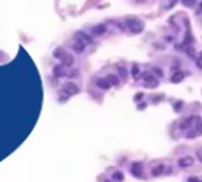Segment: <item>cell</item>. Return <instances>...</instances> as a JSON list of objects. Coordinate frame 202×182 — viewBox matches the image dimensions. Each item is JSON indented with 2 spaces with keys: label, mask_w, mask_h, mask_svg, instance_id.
Returning a JSON list of instances; mask_svg holds the SVG:
<instances>
[{
  "label": "cell",
  "mask_w": 202,
  "mask_h": 182,
  "mask_svg": "<svg viewBox=\"0 0 202 182\" xmlns=\"http://www.w3.org/2000/svg\"><path fill=\"white\" fill-rule=\"evenodd\" d=\"M130 25H131V30H133V32H141V30H142V24H141L139 21H134V22L130 24Z\"/></svg>",
  "instance_id": "cell-2"
},
{
  "label": "cell",
  "mask_w": 202,
  "mask_h": 182,
  "mask_svg": "<svg viewBox=\"0 0 202 182\" xmlns=\"http://www.w3.org/2000/svg\"><path fill=\"white\" fill-rule=\"evenodd\" d=\"M183 3L188 7H193V5H196V0H183Z\"/></svg>",
  "instance_id": "cell-3"
},
{
  "label": "cell",
  "mask_w": 202,
  "mask_h": 182,
  "mask_svg": "<svg viewBox=\"0 0 202 182\" xmlns=\"http://www.w3.org/2000/svg\"><path fill=\"white\" fill-rule=\"evenodd\" d=\"M73 48H74L76 53H82V51L85 49V43L82 41V37H81V41H76V43H74V46H73Z\"/></svg>",
  "instance_id": "cell-1"
}]
</instances>
